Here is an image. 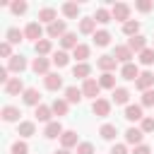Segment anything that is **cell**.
Returning <instances> with one entry per match:
<instances>
[{"label": "cell", "instance_id": "obj_28", "mask_svg": "<svg viewBox=\"0 0 154 154\" xmlns=\"http://www.w3.org/2000/svg\"><path fill=\"white\" fill-rule=\"evenodd\" d=\"M99 135H101L103 140H116V135H118V128H116V125H111V123H106V125H101Z\"/></svg>", "mask_w": 154, "mask_h": 154}, {"label": "cell", "instance_id": "obj_24", "mask_svg": "<svg viewBox=\"0 0 154 154\" xmlns=\"http://www.w3.org/2000/svg\"><path fill=\"white\" fill-rule=\"evenodd\" d=\"M94 26H96V19H94V17H84V19L79 22V31H82V34H96Z\"/></svg>", "mask_w": 154, "mask_h": 154}, {"label": "cell", "instance_id": "obj_45", "mask_svg": "<svg viewBox=\"0 0 154 154\" xmlns=\"http://www.w3.org/2000/svg\"><path fill=\"white\" fill-rule=\"evenodd\" d=\"M142 132H154V118H142Z\"/></svg>", "mask_w": 154, "mask_h": 154}, {"label": "cell", "instance_id": "obj_18", "mask_svg": "<svg viewBox=\"0 0 154 154\" xmlns=\"http://www.w3.org/2000/svg\"><path fill=\"white\" fill-rule=\"evenodd\" d=\"M24 67H26L24 55H12V58H10V63H7V70H14V72H22Z\"/></svg>", "mask_w": 154, "mask_h": 154}, {"label": "cell", "instance_id": "obj_4", "mask_svg": "<svg viewBox=\"0 0 154 154\" xmlns=\"http://www.w3.org/2000/svg\"><path fill=\"white\" fill-rule=\"evenodd\" d=\"M41 34H43V29H41V24L38 22H31V24H26V29H24V36L26 38H31V41H41Z\"/></svg>", "mask_w": 154, "mask_h": 154}, {"label": "cell", "instance_id": "obj_44", "mask_svg": "<svg viewBox=\"0 0 154 154\" xmlns=\"http://www.w3.org/2000/svg\"><path fill=\"white\" fill-rule=\"evenodd\" d=\"M77 154H94V144H91V142H82V144H77Z\"/></svg>", "mask_w": 154, "mask_h": 154}, {"label": "cell", "instance_id": "obj_49", "mask_svg": "<svg viewBox=\"0 0 154 154\" xmlns=\"http://www.w3.org/2000/svg\"><path fill=\"white\" fill-rule=\"evenodd\" d=\"M132 154H149V147H147V144H137Z\"/></svg>", "mask_w": 154, "mask_h": 154}, {"label": "cell", "instance_id": "obj_26", "mask_svg": "<svg viewBox=\"0 0 154 154\" xmlns=\"http://www.w3.org/2000/svg\"><path fill=\"white\" fill-rule=\"evenodd\" d=\"M128 99H130V91L125 87H116L113 89V101L116 103H128Z\"/></svg>", "mask_w": 154, "mask_h": 154}, {"label": "cell", "instance_id": "obj_17", "mask_svg": "<svg viewBox=\"0 0 154 154\" xmlns=\"http://www.w3.org/2000/svg\"><path fill=\"white\" fill-rule=\"evenodd\" d=\"M34 116H36V120H41V123H51L53 108H51V106H43V103H41V106H36V113H34Z\"/></svg>", "mask_w": 154, "mask_h": 154}, {"label": "cell", "instance_id": "obj_31", "mask_svg": "<svg viewBox=\"0 0 154 154\" xmlns=\"http://www.w3.org/2000/svg\"><path fill=\"white\" fill-rule=\"evenodd\" d=\"M51 108H53L55 116H67V101H65V99H55Z\"/></svg>", "mask_w": 154, "mask_h": 154}, {"label": "cell", "instance_id": "obj_32", "mask_svg": "<svg viewBox=\"0 0 154 154\" xmlns=\"http://www.w3.org/2000/svg\"><path fill=\"white\" fill-rule=\"evenodd\" d=\"M36 132V125L31 123V120H24V123H19V135L22 137H31Z\"/></svg>", "mask_w": 154, "mask_h": 154}, {"label": "cell", "instance_id": "obj_34", "mask_svg": "<svg viewBox=\"0 0 154 154\" xmlns=\"http://www.w3.org/2000/svg\"><path fill=\"white\" fill-rule=\"evenodd\" d=\"M99 84H101L103 89H116V77H113L111 72H103L101 79H99Z\"/></svg>", "mask_w": 154, "mask_h": 154}, {"label": "cell", "instance_id": "obj_47", "mask_svg": "<svg viewBox=\"0 0 154 154\" xmlns=\"http://www.w3.org/2000/svg\"><path fill=\"white\" fill-rule=\"evenodd\" d=\"M0 55H2V58H12V55H10V43H7V41L0 43Z\"/></svg>", "mask_w": 154, "mask_h": 154}, {"label": "cell", "instance_id": "obj_39", "mask_svg": "<svg viewBox=\"0 0 154 154\" xmlns=\"http://www.w3.org/2000/svg\"><path fill=\"white\" fill-rule=\"evenodd\" d=\"M67 60H70V55H67L65 51H58V53H53V63H55L58 67H65V65H67Z\"/></svg>", "mask_w": 154, "mask_h": 154}, {"label": "cell", "instance_id": "obj_41", "mask_svg": "<svg viewBox=\"0 0 154 154\" xmlns=\"http://www.w3.org/2000/svg\"><path fill=\"white\" fill-rule=\"evenodd\" d=\"M10 7H12L14 14H24V12H26V2H24V0H17V2H12Z\"/></svg>", "mask_w": 154, "mask_h": 154}, {"label": "cell", "instance_id": "obj_42", "mask_svg": "<svg viewBox=\"0 0 154 154\" xmlns=\"http://www.w3.org/2000/svg\"><path fill=\"white\" fill-rule=\"evenodd\" d=\"M12 154H29L26 142H14V144H12Z\"/></svg>", "mask_w": 154, "mask_h": 154}, {"label": "cell", "instance_id": "obj_11", "mask_svg": "<svg viewBox=\"0 0 154 154\" xmlns=\"http://www.w3.org/2000/svg\"><path fill=\"white\" fill-rule=\"evenodd\" d=\"M113 58H116L118 63L128 65V63H130V58H132V51H130L128 46H116V53H113Z\"/></svg>", "mask_w": 154, "mask_h": 154}, {"label": "cell", "instance_id": "obj_13", "mask_svg": "<svg viewBox=\"0 0 154 154\" xmlns=\"http://www.w3.org/2000/svg\"><path fill=\"white\" fill-rule=\"evenodd\" d=\"M116 63H118V60H116L113 55H101V58L96 60V65H99L103 72H113V70H116Z\"/></svg>", "mask_w": 154, "mask_h": 154}, {"label": "cell", "instance_id": "obj_40", "mask_svg": "<svg viewBox=\"0 0 154 154\" xmlns=\"http://www.w3.org/2000/svg\"><path fill=\"white\" fill-rule=\"evenodd\" d=\"M140 63H142V65H152V63H154V48H144V51L140 53Z\"/></svg>", "mask_w": 154, "mask_h": 154}, {"label": "cell", "instance_id": "obj_6", "mask_svg": "<svg viewBox=\"0 0 154 154\" xmlns=\"http://www.w3.org/2000/svg\"><path fill=\"white\" fill-rule=\"evenodd\" d=\"M63 125H60V120H51L48 125H46V130H43V135L48 137V140H53V137H63Z\"/></svg>", "mask_w": 154, "mask_h": 154}, {"label": "cell", "instance_id": "obj_15", "mask_svg": "<svg viewBox=\"0 0 154 154\" xmlns=\"http://www.w3.org/2000/svg\"><path fill=\"white\" fill-rule=\"evenodd\" d=\"M128 48H130V51H140V53H142V51L147 48V38H144L142 34H137V36H132V38L128 41Z\"/></svg>", "mask_w": 154, "mask_h": 154}, {"label": "cell", "instance_id": "obj_10", "mask_svg": "<svg viewBox=\"0 0 154 154\" xmlns=\"http://www.w3.org/2000/svg\"><path fill=\"white\" fill-rule=\"evenodd\" d=\"M22 99H24L26 106H41V103H38V101H41V94H38V89H34V87H29V89L22 94Z\"/></svg>", "mask_w": 154, "mask_h": 154}, {"label": "cell", "instance_id": "obj_16", "mask_svg": "<svg viewBox=\"0 0 154 154\" xmlns=\"http://www.w3.org/2000/svg\"><path fill=\"white\" fill-rule=\"evenodd\" d=\"M82 96H84V94H82V89H77V87H67V89H65V101H67V103H79Z\"/></svg>", "mask_w": 154, "mask_h": 154}, {"label": "cell", "instance_id": "obj_25", "mask_svg": "<svg viewBox=\"0 0 154 154\" xmlns=\"http://www.w3.org/2000/svg\"><path fill=\"white\" fill-rule=\"evenodd\" d=\"M137 31H140V22H137V19H130V22L123 24V34H125V36L132 38V36H137Z\"/></svg>", "mask_w": 154, "mask_h": 154}, {"label": "cell", "instance_id": "obj_20", "mask_svg": "<svg viewBox=\"0 0 154 154\" xmlns=\"http://www.w3.org/2000/svg\"><path fill=\"white\" fill-rule=\"evenodd\" d=\"M125 118H128V120H142V118H144V116H142V106H135V103L125 106Z\"/></svg>", "mask_w": 154, "mask_h": 154}, {"label": "cell", "instance_id": "obj_33", "mask_svg": "<svg viewBox=\"0 0 154 154\" xmlns=\"http://www.w3.org/2000/svg\"><path fill=\"white\" fill-rule=\"evenodd\" d=\"M94 43H96V46H108V43H111V34L103 31V29L96 31V34H94Z\"/></svg>", "mask_w": 154, "mask_h": 154}, {"label": "cell", "instance_id": "obj_21", "mask_svg": "<svg viewBox=\"0 0 154 154\" xmlns=\"http://www.w3.org/2000/svg\"><path fill=\"white\" fill-rule=\"evenodd\" d=\"M60 142H63V149L75 147V144H77V132H75V130H65L63 137H60Z\"/></svg>", "mask_w": 154, "mask_h": 154}, {"label": "cell", "instance_id": "obj_3", "mask_svg": "<svg viewBox=\"0 0 154 154\" xmlns=\"http://www.w3.org/2000/svg\"><path fill=\"white\" fill-rule=\"evenodd\" d=\"M91 111H94V116L106 118V116L111 113V101H106V99H96V101L91 103Z\"/></svg>", "mask_w": 154, "mask_h": 154}, {"label": "cell", "instance_id": "obj_46", "mask_svg": "<svg viewBox=\"0 0 154 154\" xmlns=\"http://www.w3.org/2000/svg\"><path fill=\"white\" fill-rule=\"evenodd\" d=\"M135 7H137V10H140V12H149V10H152V7H154V5H152V2H149V0H140V2H137V5H135Z\"/></svg>", "mask_w": 154, "mask_h": 154}, {"label": "cell", "instance_id": "obj_9", "mask_svg": "<svg viewBox=\"0 0 154 154\" xmlns=\"http://www.w3.org/2000/svg\"><path fill=\"white\" fill-rule=\"evenodd\" d=\"M5 91H7L10 96H14V94H19V91L24 94L26 89H24V84H22V77H12V79L5 84Z\"/></svg>", "mask_w": 154, "mask_h": 154}, {"label": "cell", "instance_id": "obj_19", "mask_svg": "<svg viewBox=\"0 0 154 154\" xmlns=\"http://www.w3.org/2000/svg\"><path fill=\"white\" fill-rule=\"evenodd\" d=\"M120 75H123V79H135V82H137V77H140V70H137V65L128 63V65H123Z\"/></svg>", "mask_w": 154, "mask_h": 154}, {"label": "cell", "instance_id": "obj_51", "mask_svg": "<svg viewBox=\"0 0 154 154\" xmlns=\"http://www.w3.org/2000/svg\"><path fill=\"white\" fill-rule=\"evenodd\" d=\"M53 154H70V149H58V152H53Z\"/></svg>", "mask_w": 154, "mask_h": 154}, {"label": "cell", "instance_id": "obj_5", "mask_svg": "<svg viewBox=\"0 0 154 154\" xmlns=\"http://www.w3.org/2000/svg\"><path fill=\"white\" fill-rule=\"evenodd\" d=\"M152 84H154V72H140L135 87L142 89V91H147V89H152Z\"/></svg>", "mask_w": 154, "mask_h": 154}, {"label": "cell", "instance_id": "obj_30", "mask_svg": "<svg viewBox=\"0 0 154 154\" xmlns=\"http://www.w3.org/2000/svg\"><path fill=\"white\" fill-rule=\"evenodd\" d=\"M72 55L77 58V63H84L87 58H89V46H84V43H79L75 51H72Z\"/></svg>", "mask_w": 154, "mask_h": 154}, {"label": "cell", "instance_id": "obj_22", "mask_svg": "<svg viewBox=\"0 0 154 154\" xmlns=\"http://www.w3.org/2000/svg\"><path fill=\"white\" fill-rule=\"evenodd\" d=\"M89 72H91V67H89L87 63H77V65L72 67V75L79 77V79H89Z\"/></svg>", "mask_w": 154, "mask_h": 154}, {"label": "cell", "instance_id": "obj_1", "mask_svg": "<svg viewBox=\"0 0 154 154\" xmlns=\"http://www.w3.org/2000/svg\"><path fill=\"white\" fill-rule=\"evenodd\" d=\"M111 17L116 19V22H130V7L125 5V2H116L113 5V10H111Z\"/></svg>", "mask_w": 154, "mask_h": 154}, {"label": "cell", "instance_id": "obj_12", "mask_svg": "<svg viewBox=\"0 0 154 154\" xmlns=\"http://www.w3.org/2000/svg\"><path fill=\"white\" fill-rule=\"evenodd\" d=\"M48 65H51V63H48V58H41V55H38V58H34L31 70H34L36 75H43V77H46V75H48Z\"/></svg>", "mask_w": 154, "mask_h": 154}, {"label": "cell", "instance_id": "obj_14", "mask_svg": "<svg viewBox=\"0 0 154 154\" xmlns=\"http://www.w3.org/2000/svg\"><path fill=\"white\" fill-rule=\"evenodd\" d=\"M65 34H67V31H65V22H60V19H58V22L48 24V36H51V38H55V36H60V38H63Z\"/></svg>", "mask_w": 154, "mask_h": 154}, {"label": "cell", "instance_id": "obj_7", "mask_svg": "<svg viewBox=\"0 0 154 154\" xmlns=\"http://www.w3.org/2000/svg\"><path fill=\"white\" fill-rule=\"evenodd\" d=\"M142 137H144L142 128H128V130H125V142H128V144H135V147H137V144L142 142Z\"/></svg>", "mask_w": 154, "mask_h": 154}, {"label": "cell", "instance_id": "obj_37", "mask_svg": "<svg viewBox=\"0 0 154 154\" xmlns=\"http://www.w3.org/2000/svg\"><path fill=\"white\" fill-rule=\"evenodd\" d=\"M24 38V31H19V29H7V43H19Z\"/></svg>", "mask_w": 154, "mask_h": 154}, {"label": "cell", "instance_id": "obj_27", "mask_svg": "<svg viewBox=\"0 0 154 154\" xmlns=\"http://www.w3.org/2000/svg\"><path fill=\"white\" fill-rule=\"evenodd\" d=\"M19 116H22V113H19V108H14V106H5V108H2V120H7V123H14Z\"/></svg>", "mask_w": 154, "mask_h": 154}, {"label": "cell", "instance_id": "obj_43", "mask_svg": "<svg viewBox=\"0 0 154 154\" xmlns=\"http://www.w3.org/2000/svg\"><path fill=\"white\" fill-rule=\"evenodd\" d=\"M142 106H154V89H147L142 94Z\"/></svg>", "mask_w": 154, "mask_h": 154}, {"label": "cell", "instance_id": "obj_29", "mask_svg": "<svg viewBox=\"0 0 154 154\" xmlns=\"http://www.w3.org/2000/svg\"><path fill=\"white\" fill-rule=\"evenodd\" d=\"M60 43H63V48H72V51L79 46V43H77V34H70V31L60 38Z\"/></svg>", "mask_w": 154, "mask_h": 154}, {"label": "cell", "instance_id": "obj_38", "mask_svg": "<svg viewBox=\"0 0 154 154\" xmlns=\"http://www.w3.org/2000/svg\"><path fill=\"white\" fill-rule=\"evenodd\" d=\"M34 48H36V53L43 58L46 53H51V41H48V38H41L38 43H34Z\"/></svg>", "mask_w": 154, "mask_h": 154}, {"label": "cell", "instance_id": "obj_35", "mask_svg": "<svg viewBox=\"0 0 154 154\" xmlns=\"http://www.w3.org/2000/svg\"><path fill=\"white\" fill-rule=\"evenodd\" d=\"M63 14L65 17H77L79 14V5L77 2H65L63 5Z\"/></svg>", "mask_w": 154, "mask_h": 154}, {"label": "cell", "instance_id": "obj_50", "mask_svg": "<svg viewBox=\"0 0 154 154\" xmlns=\"http://www.w3.org/2000/svg\"><path fill=\"white\" fill-rule=\"evenodd\" d=\"M7 72H10L7 67H2V70H0V82H5V84L10 82V77H7Z\"/></svg>", "mask_w": 154, "mask_h": 154}, {"label": "cell", "instance_id": "obj_2", "mask_svg": "<svg viewBox=\"0 0 154 154\" xmlns=\"http://www.w3.org/2000/svg\"><path fill=\"white\" fill-rule=\"evenodd\" d=\"M99 91H101V84L96 82V79H84V84H82V94L84 96H89V99H94L96 101V96H99Z\"/></svg>", "mask_w": 154, "mask_h": 154}, {"label": "cell", "instance_id": "obj_23", "mask_svg": "<svg viewBox=\"0 0 154 154\" xmlns=\"http://www.w3.org/2000/svg\"><path fill=\"white\" fill-rule=\"evenodd\" d=\"M55 17H58V14H55V10H53V7H43V10H38V19H41V22L53 24V22H58Z\"/></svg>", "mask_w": 154, "mask_h": 154}, {"label": "cell", "instance_id": "obj_8", "mask_svg": "<svg viewBox=\"0 0 154 154\" xmlns=\"http://www.w3.org/2000/svg\"><path fill=\"white\" fill-rule=\"evenodd\" d=\"M43 82H46V89H51V91H58V89L63 87V77L55 75V72H48V75L43 77Z\"/></svg>", "mask_w": 154, "mask_h": 154}, {"label": "cell", "instance_id": "obj_36", "mask_svg": "<svg viewBox=\"0 0 154 154\" xmlns=\"http://www.w3.org/2000/svg\"><path fill=\"white\" fill-rule=\"evenodd\" d=\"M94 19H96L99 24H108V22H111L113 17H111V12H108V10H103V7H99V10H96V14H94Z\"/></svg>", "mask_w": 154, "mask_h": 154}, {"label": "cell", "instance_id": "obj_48", "mask_svg": "<svg viewBox=\"0 0 154 154\" xmlns=\"http://www.w3.org/2000/svg\"><path fill=\"white\" fill-rule=\"evenodd\" d=\"M111 154H128V149H125V144H113Z\"/></svg>", "mask_w": 154, "mask_h": 154}]
</instances>
